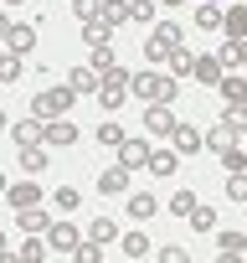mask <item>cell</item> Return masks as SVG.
I'll return each instance as SVG.
<instances>
[{"label": "cell", "instance_id": "obj_26", "mask_svg": "<svg viewBox=\"0 0 247 263\" xmlns=\"http://www.w3.org/2000/svg\"><path fill=\"white\" fill-rule=\"evenodd\" d=\"M216 57H221V67H247V36L242 42H221Z\"/></svg>", "mask_w": 247, "mask_h": 263}, {"label": "cell", "instance_id": "obj_25", "mask_svg": "<svg viewBox=\"0 0 247 263\" xmlns=\"http://www.w3.org/2000/svg\"><path fill=\"white\" fill-rule=\"evenodd\" d=\"M216 253H221V258H242V253H247V232H221V237H216Z\"/></svg>", "mask_w": 247, "mask_h": 263}, {"label": "cell", "instance_id": "obj_18", "mask_svg": "<svg viewBox=\"0 0 247 263\" xmlns=\"http://www.w3.org/2000/svg\"><path fill=\"white\" fill-rule=\"evenodd\" d=\"M201 135H206V150H216V155H227L237 145V129H227V124H211V129H201Z\"/></svg>", "mask_w": 247, "mask_h": 263}, {"label": "cell", "instance_id": "obj_19", "mask_svg": "<svg viewBox=\"0 0 247 263\" xmlns=\"http://www.w3.org/2000/svg\"><path fill=\"white\" fill-rule=\"evenodd\" d=\"M42 129H47V119L31 114L26 124H11V140H16V145H42Z\"/></svg>", "mask_w": 247, "mask_h": 263}, {"label": "cell", "instance_id": "obj_15", "mask_svg": "<svg viewBox=\"0 0 247 263\" xmlns=\"http://www.w3.org/2000/svg\"><path fill=\"white\" fill-rule=\"evenodd\" d=\"M6 201H11L16 212H26V206H42V186H36V181H21V186H11V191H6Z\"/></svg>", "mask_w": 247, "mask_h": 263}, {"label": "cell", "instance_id": "obj_5", "mask_svg": "<svg viewBox=\"0 0 247 263\" xmlns=\"http://www.w3.org/2000/svg\"><path fill=\"white\" fill-rule=\"evenodd\" d=\"M175 124H180V119L170 114V103H145V129H150L155 140H170Z\"/></svg>", "mask_w": 247, "mask_h": 263}, {"label": "cell", "instance_id": "obj_31", "mask_svg": "<svg viewBox=\"0 0 247 263\" xmlns=\"http://www.w3.org/2000/svg\"><path fill=\"white\" fill-rule=\"evenodd\" d=\"M52 248H47V237L42 232H26V248H16V258H31V263H42Z\"/></svg>", "mask_w": 247, "mask_h": 263}, {"label": "cell", "instance_id": "obj_47", "mask_svg": "<svg viewBox=\"0 0 247 263\" xmlns=\"http://www.w3.org/2000/svg\"><path fill=\"white\" fill-rule=\"evenodd\" d=\"M6 191H11V176H6V171H0V196H6Z\"/></svg>", "mask_w": 247, "mask_h": 263}, {"label": "cell", "instance_id": "obj_23", "mask_svg": "<svg viewBox=\"0 0 247 263\" xmlns=\"http://www.w3.org/2000/svg\"><path fill=\"white\" fill-rule=\"evenodd\" d=\"M83 36H88V47H113V26L98 16V21H88L83 26Z\"/></svg>", "mask_w": 247, "mask_h": 263}, {"label": "cell", "instance_id": "obj_29", "mask_svg": "<svg viewBox=\"0 0 247 263\" xmlns=\"http://www.w3.org/2000/svg\"><path fill=\"white\" fill-rule=\"evenodd\" d=\"M165 62H170V78H191V67H196V57L186 52V42H180V47H175Z\"/></svg>", "mask_w": 247, "mask_h": 263}, {"label": "cell", "instance_id": "obj_34", "mask_svg": "<svg viewBox=\"0 0 247 263\" xmlns=\"http://www.w3.org/2000/svg\"><path fill=\"white\" fill-rule=\"evenodd\" d=\"M21 72H26V67H21L16 52H0V83H21Z\"/></svg>", "mask_w": 247, "mask_h": 263}, {"label": "cell", "instance_id": "obj_24", "mask_svg": "<svg viewBox=\"0 0 247 263\" xmlns=\"http://www.w3.org/2000/svg\"><path fill=\"white\" fill-rule=\"evenodd\" d=\"M88 237L108 248V242H118V222H113V217H93V227H88Z\"/></svg>", "mask_w": 247, "mask_h": 263}, {"label": "cell", "instance_id": "obj_45", "mask_svg": "<svg viewBox=\"0 0 247 263\" xmlns=\"http://www.w3.org/2000/svg\"><path fill=\"white\" fill-rule=\"evenodd\" d=\"M11 26H16V21H11L6 11H0V47H6V36H11Z\"/></svg>", "mask_w": 247, "mask_h": 263}, {"label": "cell", "instance_id": "obj_14", "mask_svg": "<svg viewBox=\"0 0 247 263\" xmlns=\"http://www.w3.org/2000/svg\"><path fill=\"white\" fill-rule=\"evenodd\" d=\"M145 171H150V176H160V181H165V176H175V171H180L175 145H170V150H150V165H145Z\"/></svg>", "mask_w": 247, "mask_h": 263}, {"label": "cell", "instance_id": "obj_10", "mask_svg": "<svg viewBox=\"0 0 247 263\" xmlns=\"http://www.w3.org/2000/svg\"><path fill=\"white\" fill-rule=\"evenodd\" d=\"M129 165H108V171H98V191L103 196H129Z\"/></svg>", "mask_w": 247, "mask_h": 263}, {"label": "cell", "instance_id": "obj_11", "mask_svg": "<svg viewBox=\"0 0 247 263\" xmlns=\"http://www.w3.org/2000/svg\"><path fill=\"white\" fill-rule=\"evenodd\" d=\"M98 83H103V72H98V67H72V72H67V88H72L77 98H93V93H98Z\"/></svg>", "mask_w": 247, "mask_h": 263}, {"label": "cell", "instance_id": "obj_38", "mask_svg": "<svg viewBox=\"0 0 247 263\" xmlns=\"http://www.w3.org/2000/svg\"><path fill=\"white\" fill-rule=\"evenodd\" d=\"M98 258H103V242H93V237L72 248V263H98Z\"/></svg>", "mask_w": 247, "mask_h": 263}, {"label": "cell", "instance_id": "obj_6", "mask_svg": "<svg viewBox=\"0 0 247 263\" xmlns=\"http://www.w3.org/2000/svg\"><path fill=\"white\" fill-rule=\"evenodd\" d=\"M42 145H47V150H67V145H77V124H72V119H47Z\"/></svg>", "mask_w": 247, "mask_h": 263}, {"label": "cell", "instance_id": "obj_8", "mask_svg": "<svg viewBox=\"0 0 247 263\" xmlns=\"http://www.w3.org/2000/svg\"><path fill=\"white\" fill-rule=\"evenodd\" d=\"M36 36H42V31H36L31 21H16V26H11V36H6V52H16V57H31V52H36Z\"/></svg>", "mask_w": 247, "mask_h": 263}, {"label": "cell", "instance_id": "obj_17", "mask_svg": "<svg viewBox=\"0 0 247 263\" xmlns=\"http://www.w3.org/2000/svg\"><path fill=\"white\" fill-rule=\"evenodd\" d=\"M123 212H129L134 222H150V217L160 212V201H155L150 191H129V206H123Z\"/></svg>", "mask_w": 247, "mask_h": 263}, {"label": "cell", "instance_id": "obj_13", "mask_svg": "<svg viewBox=\"0 0 247 263\" xmlns=\"http://www.w3.org/2000/svg\"><path fill=\"white\" fill-rule=\"evenodd\" d=\"M170 145H175V155H196L201 145H206V135L196 124H175V135H170Z\"/></svg>", "mask_w": 247, "mask_h": 263}, {"label": "cell", "instance_id": "obj_3", "mask_svg": "<svg viewBox=\"0 0 247 263\" xmlns=\"http://www.w3.org/2000/svg\"><path fill=\"white\" fill-rule=\"evenodd\" d=\"M129 83H134V72H129V67H108L93 98H98V103L113 114V108H123V98H129Z\"/></svg>", "mask_w": 247, "mask_h": 263}, {"label": "cell", "instance_id": "obj_16", "mask_svg": "<svg viewBox=\"0 0 247 263\" xmlns=\"http://www.w3.org/2000/svg\"><path fill=\"white\" fill-rule=\"evenodd\" d=\"M118 165H150V140H123L118 145Z\"/></svg>", "mask_w": 247, "mask_h": 263}, {"label": "cell", "instance_id": "obj_9", "mask_svg": "<svg viewBox=\"0 0 247 263\" xmlns=\"http://www.w3.org/2000/svg\"><path fill=\"white\" fill-rule=\"evenodd\" d=\"M191 78H196L201 88H216V83L227 78V67H221V57H216V52H201V57H196V67H191Z\"/></svg>", "mask_w": 247, "mask_h": 263}, {"label": "cell", "instance_id": "obj_21", "mask_svg": "<svg viewBox=\"0 0 247 263\" xmlns=\"http://www.w3.org/2000/svg\"><path fill=\"white\" fill-rule=\"evenodd\" d=\"M196 31H221V6H211V0H201V6H196Z\"/></svg>", "mask_w": 247, "mask_h": 263}, {"label": "cell", "instance_id": "obj_43", "mask_svg": "<svg viewBox=\"0 0 247 263\" xmlns=\"http://www.w3.org/2000/svg\"><path fill=\"white\" fill-rule=\"evenodd\" d=\"M98 145H123V124H98Z\"/></svg>", "mask_w": 247, "mask_h": 263}, {"label": "cell", "instance_id": "obj_40", "mask_svg": "<svg viewBox=\"0 0 247 263\" xmlns=\"http://www.w3.org/2000/svg\"><path fill=\"white\" fill-rule=\"evenodd\" d=\"M88 67H98V72H108V67H118V57H113V47H93V57H88Z\"/></svg>", "mask_w": 247, "mask_h": 263}, {"label": "cell", "instance_id": "obj_2", "mask_svg": "<svg viewBox=\"0 0 247 263\" xmlns=\"http://www.w3.org/2000/svg\"><path fill=\"white\" fill-rule=\"evenodd\" d=\"M72 98H77V93H72L67 83H62V88H36V93H31V114H36V119H67Z\"/></svg>", "mask_w": 247, "mask_h": 263}, {"label": "cell", "instance_id": "obj_50", "mask_svg": "<svg viewBox=\"0 0 247 263\" xmlns=\"http://www.w3.org/2000/svg\"><path fill=\"white\" fill-rule=\"evenodd\" d=\"M0 6H21V0H0Z\"/></svg>", "mask_w": 247, "mask_h": 263}, {"label": "cell", "instance_id": "obj_46", "mask_svg": "<svg viewBox=\"0 0 247 263\" xmlns=\"http://www.w3.org/2000/svg\"><path fill=\"white\" fill-rule=\"evenodd\" d=\"M11 253H16V248H11V237H6V232H0V263H6Z\"/></svg>", "mask_w": 247, "mask_h": 263}, {"label": "cell", "instance_id": "obj_51", "mask_svg": "<svg viewBox=\"0 0 247 263\" xmlns=\"http://www.w3.org/2000/svg\"><path fill=\"white\" fill-rule=\"evenodd\" d=\"M211 6H221V0H211Z\"/></svg>", "mask_w": 247, "mask_h": 263}, {"label": "cell", "instance_id": "obj_52", "mask_svg": "<svg viewBox=\"0 0 247 263\" xmlns=\"http://www.w3.org/2000/svg\"><path fill=\"white\" fill-rule=\"evenodd\" d=\"M242 103H247V93H242Z\"/></svg>", "mask_w": 247, "mask_h": 263}, {"label": "cell", "instance_id": "obj_27", "mask_svg": "<svg viewBox=\"0 0 247 263\" xmlns=\"http://www.w3.org/2000/svg\"><path fill=\"white\" fill-rule=\"evenodd\" d=\"M150 253H155V242L145 232H123V258H150Z\"/></svg>", "mask_w": 247, "mask_h": 263}, {"label": "cell", "instance_id": "obj_39", "mask_svg": "<svg viewBox=\"0 0 247 263\" xmlns=\"http://www.w3.org/2000/svg\"><path fill=\"white\" fill-rule=\"evenodd\" d=\"M129 21L150 26V21H155V0H129Z\"/></svg>", "mask_w": 247, "mask_h": 263}, {"label": "cell", "instance_id": "obj_22", "mask_svg": "<svg viewBox=\"0 0 247 263\" xmlns=\"http://www.w3.org/2000/svg\"><path fill=\"white\" fill-rule=\"evenodd\" d=\"M16 222H21V232H42V237H47V227H52V217H47L42 206H26V212H16Z\"/></svg>", "mask_w": 247, "mask_h": 263}, {"label": "cell", "instance_id": "obj_28", "mask_svg": "<svg viewBox=\"0 0 247 263\" xmlns=\"http://www.w3.org/2000/svg\"><path fill=\"white\" fill-rule=\"evenodd\" d=\"M221 124H227V129H237V140H247V103H227Z\"/></svg>", "mask_w": 247, "mask_h": 263}, {"label": "cell", "instance_id": "obj_49", "mask_svg": "<svg viewBox=\"0 0 247 263\" xmlns=\"http://www.w3.org/2000/svg\"><path fill=\"white\" fill-rule=\"evenodd\" d=\"M170 6H186V0H165V11H170Z\"/></svg>", "mask_w": 247, "mask_h": 263}, {"label": "cell", "instance_id": "obj_33", "mask_svg": "<svg viewBox=\"0 0 247 263\" xmlns=\"http://www.w3.org/2000/svg\"><path fill=\"white\" fill-rule=\"evenodd\" d=\"M103 21H108V26L118 31L123 21H129V0H103Z\"/></svg>", "mask_w": 247, "mask_h": 263}, {"label": "cell", "instance_id": "obj_42", "mask_svg": "<svg viewBox=\"0 0 247 263\" xmlns=\"http://www.w3.org/2000/svg\"><path fill=\"white\" fill-rule=\"evenodd\" d=\"M227 196L247 206V171H237V176H227Z\"/></svg>", "mask_w": 247, "mask_h": 263}, {"label": "cell", "instance_id": "obj_41", "mask_svg": "<svg viewBox=\"0 0 247 263\" xmlns=\"http://www.w3.org/2000/svg\"><path fill=\"white\" fill-rule=\"evenodd\" d=\"M221 165H227V176H237V171H247V150H242V145H232V150L221 155Z\"/></svg>", "mask_w": 247, "mask_h": 263}, {"label": "cell", "instance_id": "obj_30", "mask_svg": "<svg viewBox=\"0 0 247 263\" xmlns=\"http://www.w3.org/2000/svg\"><path fill=\"white\" fill-rule=\"evenodd\" d=\"M196 206H201V201H196V191H175V196L165 201V212H170V217H191Z\"/></svg>", "mask_w": 247, "mask_h": 263}, {"label": "cell", "instance_id": "obj_12", "mask_svg": "<svg viewBox=\"0 0 247 263\" xmlns=\"http://www.w3.org/2000/svg\"><path fill=\"white\" fill-rule=\"evenodd\" d=\"M77 242H83V232H77L72 222H52V227H47V248H57V253H72Z\"/></svg>", "mask_w": 247, "mask_h": 263}, {"label": "cell", "instance_id": "obj_37", "mask_svg": "<svg viewBox=\"0 0 247 263\" xmlns=\"http://www.w3.org/2000/svg\"><path fill=\"white\" fill-rule=\"evenodd\" d=\"M72 16H77L83 26H88V21H98V16H103V0H72Z\"/></svg>", "mask_w": 247, "mask_h": 263}, {"label": "cell", "instance_id": "obj_32", "mask_svg": "<svg viewBox=\"0 0 247 263\" xmlns=\"http://www.w3.org/2000/svg\"><path fill=\"white\" fill-rule=\"evenodd\" d=\"M52 206H62V212H77V206H83V191H77V186H57V191H52Z\"/></svg>", "mask_w": 247, "mask_h": 263}, {"label": "cell", "instance_id": "obj_20", "mask_svg": "<svg viewBox=\"0 0 247 263\" xmlns=\"http://www.w3.org/2000/svg\"><path fill=\"white\" fill-rule=\"evenodd\" d=\"M52 160H47V145H21V171L26 176H42Z\"/></svg>", "mask_w": 247, "mask_h": 263}, {"label": "cell", "instance_id": "obj_7", "mask_svg": "<svg viewBox=\"0 0 247 263\" xmlns=\"http://www.w3.org/2000/svg\"><path fill=\"white\" fill-rule=\"evenodd\" d=\"M221 36H227V42H242V36H247V6H242V0L221 6Z\"/></svg>", "mask_w": 247, "mask_h": 263}, {"label": "cell", "instance_id": "obj_44", "mask_svg": "<svg viewBox=\"0 0 247 263\" xmlns=\"http://www.w3.org/2000/svg\"><path fill=\"white\" fill-rule=\"evenodd\" d=\"M160 263H186V248H175V242H165V248H160Z\"/></svg>", "mask_w": 247, "mask_h": 263}, {"label": "cell", "instance_id": "obj_35", "mask_svg": "<svg viewBox=\"0 0 247 263\" xmlns=\"http://www.w3.org/2000/svg\"><path fill=\"white\" fill-rule=\"evenodd\" d=\"M216 93H221L227 103H242V93H247V78H221V83H216Z\"/></svg>", "mask_w": 247, "mask_h": 263}, {"label": "cell", "instance_id": "obj_48", "mask_svg": "<svg viewBox=\"0 0 247 263\" xmlns=\"http://www.w3.org/2000/svg\"><path fill=\"white\" fill-rule=\"evenodd\" d=\"M0 129H11V119H6V108H0Z\"/></svg>", "mask_w": 247, "mask_h": 263}, {"label": "cell", "instance_id": "obj_4", "mask_svg": "<svg viewBox=\"0 0 247 263\" xmlns=\"http://www.w3.org/2000/svg\"><path fill=\"white\" fill-rule=\"evenodd\" d=\"M175 47H180V26H170V21H165V26H150V42H145V57H150L155 67H160V62H165V57H170Z\"/></svg>", "mask_w": 247, "mask_h": 263}, {"label": "cell", "instance_id": "obj_1", "mask_svg": "<svg viewBox=\"0 0 247 263\" xmlns=\"http://www.w3.org/2000/svg\"><path fill=\"white\" fill-rule=\"evenodd\" d=\"M129 93L134 98H145V103H175V93H180V83L170 78V72H134V83H129Z\"/></svg>", "mask_w": 247, "mask_h": 263}, {"label": "cell", "instance_id": "obj_36", "mask_svg": "<svg viewBox=\"0 0 247 263\" xmlns=\"http://www.w3.org/2000/svg\"><path fill=\"white\" fill-rule=\"evenodd\" d=\"M186 222H191V227H196L201 237H206V232H216V212H211V206H196V212H191Z\"/></svg>", "mask_w": 247, "mask_h": 263}]
</instances>
